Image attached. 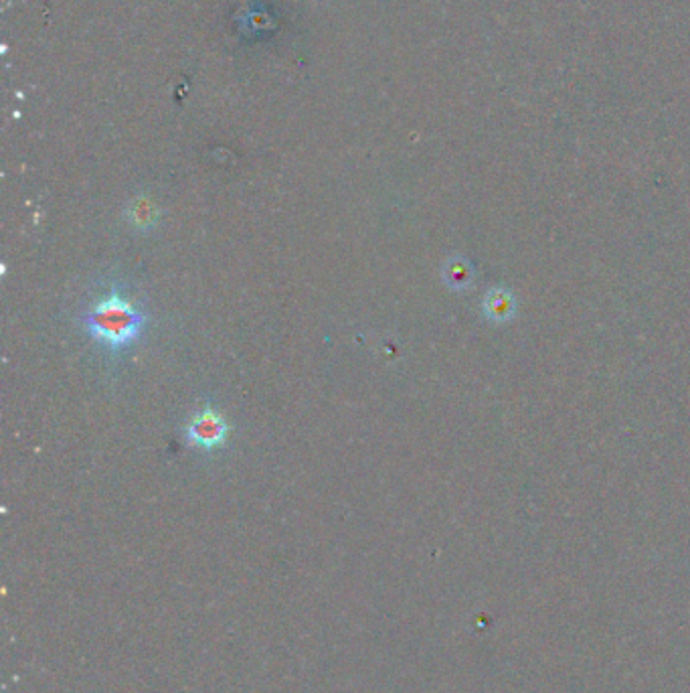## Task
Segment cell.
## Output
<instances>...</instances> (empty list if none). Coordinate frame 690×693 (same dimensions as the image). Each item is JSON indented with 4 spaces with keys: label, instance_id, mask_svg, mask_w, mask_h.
<instances>
[{
    "label": "cell",
    "instance_id": "1",
    "mask_svg": "<svg viewBox=\"0 0 690 693\" xmlns=\"http://www.w3.org/2000/svg\"><path fill=\"white\" fill-rule=\"evenodd\" d=\"M85 327L90 335L108 347H124L138 339L146 323L144 315L136 306L118 296L116 292L100 300L92 311L85 315Z\"/></svg>",
    "mask_w": 690,
    "mask_h": 693
},
{
    "label": "cell",
    "instance_id": "2",
    "mask_svg": "<svg viewBox=\"0 0 690 693\" xmlns=\"http://www.w3.org/2000/svg\"><path fill=\"white\" fill-rule=\"evenodd\" d=\"M187 438L199 448H215L227 438V422L213 410L199 412L187 426Z\"/></svg>",
    "mask_w": 690,
    "mask_h": 693
},
{
    "label": "cell",
    "instance_id": "3",
    "mask_svg": "<svg viewBox=\"0 0 690 693\" xmlns=\"http://www.w3.org/2000/svg\"><path fill=\"white\" fill-rule=\"evenodd\" d=\"M482 311H484L486 319H490L494 323H506L516 315V300H514L510 290L498 286V288H492L486 292L484 302H482Z\"/></svg>",
    "mask_w": 690,
    "mask_h": 693
},
{
    "label": "cell",
    "instance_id": "4",
    "mask_svg": "<svg viewBox=\"0 0 690 693\" xmlns=\"http://www.w3.org/2000/svg\"><path fill=\"white\" fill-rule=\"evenodd\" d=\"M444 282L454 288V290H466L472 286L474 282V268L472 264L462 258V256H456V258H450L444 266Z\"/></svg>",
    "mask_w": 690,
    "mask_h": 693
},
{
    "label": "cell",
    "instance_id": "5",
    "mask_svg": "<svg viewBox=\"0 0 690 693\" xmlns=\"http://www.w3.org/2000/svg\"><path fill=\"white\" fill-rule=\"evenodd\" d=\"M158 221V209L156 205L142 197V199H136L130 207V223L138 229H150L154 223Z\"/></svg>",
    "mask_w": 690,
    "mask_h": 693
}]
</instances>
